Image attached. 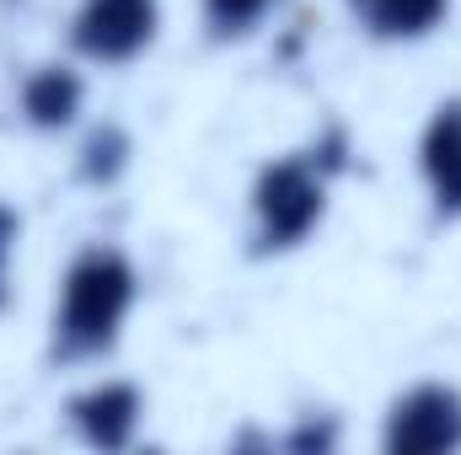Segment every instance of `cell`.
Wrapping results in <instances>:
<instances>
[{"label": "cell", "instance_id": "cell-1", "mask_svg": "<svg viewBox=\"0 0 461 455\" xmlns=\"http://www.w3.org/2000/svg\"><path fill=\"white\" fill-rule=\"evenodd\" d=\"M140 300V273L118 246H81L59 279V300H54V359L81 364V359H103L123 338V322Z\"/></svg>", "mask_w": 461, "mask_h": 455}, {"label": "cell", "instance_id": "cell-2", "mask_svg": "<svg viewBox=\"0 0 461 455\" xmlns=\"http://www.w3.org/2000/svg\"><path fill=\"white\" fill-rule=\"evenodd\" d=\"M328 215V172L317 156H274L252 177V252H295Z\"/></svg>", "mask_w": 461, "mask_h": 455}, {"label": "cell", "instance_id": "cell-3", "mask_svg": "<svg viewBox=\"0 0 461 455\" xmlns=\"http://www.w3.org/2000/svg\"><path fill=\"white\" fill-rule=\"evenodd\" d=\"M381 451L392 455H451L461 451V391L446 380H419L392 397L381 424Z\"/></svg>", "mask_w": 461, "mask_h": 455}, {"label": "cell", "instance_id": "cell-4", "mask_svg": "<svg viewBox=\"0 0 461 455\" xmlns=\"http://www.w3.org/2000/svg\"><path fill=\"white\" fill-rule=\"evenodd\" d=\"M161 32V0H81L70 16V43L81 59L129 65Z\"/></svg>", "mask_w": 461, "mask_h": 455}, {"label": "cell", "instance_id": "cell-5", "mask_svg": "<svg viewBox=\"0 0 461 455\" xmlns=\"http://www.w3.org/2000/svg\"><path fill=\"white\" fill-rule=\"evenodd\" d=\"M70 429L92 451H129L145 418V397L134 380H92L86 391L70 397Z\"/></svg>", "mask_w": 461, "mask_h": 455}, {"label": "cell", "instance_id": "cell-6", "mask_svg": "<svg viewBox=\"0 0 461 455\" xmlns=\"http://www.w3.org/2000/svg\"><path fill=\"white\" fill-rule=\"evenodd\" d=\"M419 172L440 220H461V97L440 103L419 134Z\"/></svg>", "mask_w": 461, "mask_h": 455}, {"label": "cell", "instance_id": "cell-7", "mask_svg": "<svg viewBox=\"0 0 461 455\" xmlns=\"http://www.w3.org/2000/svg\"><path fill=\"white\" fill-rule=\"evenodd\" d=\"M22 118L43 134H59L81 118V103H86V81L76 76V65H38L22 76Z\"/></svg>", "mask_w": 461, "mask_h": 455}, {"label": "cell", "instance_id": "cell-8", "mask_svg": "<svg viewBox=\"0 0 461 455\" xmlns=\"http://www.w3.org/2000/svg\"><path fill=\"white\" fill-rule=\"evenodd\" d=\"M446 16H451V0H365L359 5V22L386 43L429 38Z\"/></svg>", "mask_w": 461, "mask_h": 455}, {"label": "cell", "instance_id": "cell-9", "mask_svg": "<svg viewBox=\"0 0 461 455\" xmlns=\"http://www.w3.org/2000/svg\"><path fill=\"white\" fill-rule=\"evenodd\" d=\"M274 5H279V0H204V27H210L215 43H230V38L258 32Z\"/></svg>", "mask_w": 461, "mask_h": 455}, {"label": "cell", "instance_id": "cell-10", "mask_svg": "<svg viewBox=\"0 0 461 455\" xmlns=\"http://www.w3.org/2000/svg\"><path fill=\"white\" fill-rule=\"evenodd\" d=\"M123 166H129V134L123 129H97L81 150V177L86 183H113Z\"/></svg>", "mask_w": 461, "mask_h": 455}, {"label": "cell", "instance_id": "cell-11", "mask_svg": "<svg viewBox=\"0 0 461 455\" xmlns=\"http://www.w3.org/2000/svg\"><path fill=\"white\" fill-rule=\"evenodd\" d=\"M279 445L295 451V455H328V451H339V429L333 424H317V418H301Z\"/></svg>", "mask_w": 461, "mask_h": 455}, {"label": "cell", "instance_id": "cell-12", "mask_svg": "<svg viewBox=\"0 0 461 455\" xmlns=\"http://www.w3.org/2000/svg\"><path fill=\"white\" fill-rule=\"evenodd\" d=\"M16 230H22L16 210H5V204H0V306H5V279H11V252H16Z\"/></svg>", "mask_w": 461, "mask_h": 455}, {"label": "cell", "instance_id": "cell-13", "mask_svg": "<svg viewBox=\"0 0 461 455\" xmlns=\"http://www.w3.org/2000/svg\"><path fill=\"white\" fill-rule=\"evenodd\" d=\"M348 5H354V11H359V5H365V0H348Z\"/></svg>", "mask_w": 461, "mask_h": 455}]
</instances>
